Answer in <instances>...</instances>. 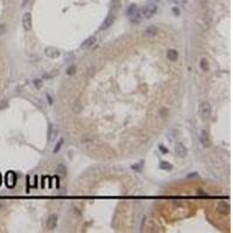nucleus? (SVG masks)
I'll use <instances>...</instances> for the list:
<instances>
[{"instance_id":"f257e3e1","label":"nucleus","mask_w":233,"mask_h":233,"mask_svg":"<svg viewBox=\"0 0 233 233\" xmlns=\"http://www.w3.org/2000/svg\"><path fill=\"white\" fill-rule=\"evenodd\" d=\"M199 114L203 119H207L211 114V104L209 102H202L199 105Z\"/></svg>"},{"instance_id":"f03ea898","label":"nucleus","mask_w":233,"mask_h":233,"mask_svg":"<svg viewBox=\"0 0 233 233\" xmlns=\"http://www.w3.org/2000/svg\"><path fill=\"white\" fill-rule=\"evenodd\" d=\"M5 182L8 188H13L17 184V175L14 171H7L5 175Z\"/></svg>"},{"instance_id":"7ed1b4c3","label":"nucleus","mask_w":233,"mask_h":233,"mask_svg":"<svg viewBox=\"0 0 233 233\" xmlns=\"http://www.w3.org/2000/svg\"><path fill=\"white\" fill-rule=\"evenodd\" d=\"M156 11H157V6L155 4H149V5H147L143 11H142V15L145 18H152L155 13H156Z\"/></svg>"},{"instance_id":"20e7f679","label":"nucleus","mask_w":233,"mask_h":233,"mask_svg":"<svg viewBox=\"0 0 233 233\" xmlns=\"http://www.w3.org/2000/svg\"><path fill=\"white\" fill-rule=\"evenodd\" d=\"M175 154L178 157H185L188 155V149L185 148V146L182 142H177L175 145Z\"/></svg>"},{"instance_id":"39448f33","label":"nucleus","mask_w":233,"mask_h":233,"mask_svg":"<svg viewBox=\"0 0 233 233\" xmlns=\"http://www.w3.org/2000/svg\"><path fill=\"white\" fill-rule=\"evenodd\" d=\"M230 210H231V206L227 202L225 201H222L219 202L218 205H217V211L220 213V215H228L230 213Z\"/></svg>"},{"instance_id":"423d86ee","label":"nucleus","mask_w":233,"mask_h":233,"mask_svg":"<svg viewBox=\"0 0 233 233\" xmlns=\"http://www.w3.org/2000/svg\"><path fill=\"white\" fill-rule=\"evenodd\" d=\"M22 26L24 28V30H30L32 29V14L29 12L24 13L22 17Z\"/></svg>"},{"instance_id":"0eeeda50","label":"nucleus","mask_w":233,"mask_h":233,"mask_svg":"<svg viewBox=\"0 0 233 233\" xmlns=\"http://www.w3.org/2000/svg\"><path fill=\"white\" fill-rule=\"evenodd\" d=\"M114 20H116V14H114V13H111V14H108V15L106 17V19L104 20L103 24L100 26V29H102V30H105V29L110 28V27L112 26V23L114 22Z\"/></svg>"},{"instance_id":"6e6552de","label":"nucleus","mask_w":233,"mask_h":233,"mask_svg":"<svg viewBox=\"0 0 233 233\" xmlns=\"http://www.w3.org/2000/svg\"><path fill=\"white\" fill-rule=\"evenodd\" d=\"M44 54H46L48 57H50V58H57V57L61 55L59 50H58L57 48H55V47H46Z\"/></svg>"},{"instance_id":"1a4fd4ad","label":"nucleus","mask_w":233,"mask_h":233,"mask_svg":"<svg viewBox=\"0 0 233 233\" xmlns=\"http://www.w3.org/2000/svg\"><path fill=\"white\" fill-rule=\"evenodd\" d=\"M199 140H201V143L204 146V147H209L211 141H210V137H209V133L206 131H202L201 132V135H199Z\"/></svg>"},{"instance_id":"9d476101","label":"nucleus","mask_w":233,"mask_h":233,"mask_svg":"<svg viewBox=\"0 0 233 233\" xmlns=\"http://www.w3.org/2000/svg\"><path fill=\"white\" fill-rule=\"evenodd\" d=\"M57 226V216L56 215H51L49 216V218L47 219V227L49 230H54Z\"/></svg>"},{"instance_id":"9b49d317","label":"nucleus","mask_w":233,"mask_h":233,"mask_svg":"<svg viewBox=\"0 0 233 233\" xmlns=\"http://www.w3.org/2000/svg\"><path fill=\"white\" fill-rule=\"evenodd\" d=\"M129 20H131L133 23H135V24H137V23H140V22L142 21V13L139 11V8L129 17Z\"/></svg>"},{"instance_id":"f8f14e48","label":"nucleus","mask_w":233,"mask_h":233,"mask_svg":"<svg viewBox=\"0 0 233 233\" xmlns=\"http://www.w3.org/2000/svg\"><path fill=\"white\" fill-rule=\"evenodd\" d=\"M96 41H97V39H96V36H90V38H88L86 40H85L83 43H82V48H84V49H89V48H91V47H93V44L96 43Z\"/></svg>"},{"instance_id":"ddd939ff","label":"nucleus","mask_w":233,"mask_h":233,"mask_svg":"<svg viewBox=\"0 0 233 233\" xmlns=\"http://www.w3.org/2000/svg\"><path fill=\"white\" fill-rule=\"evenodd\" d=\"M167 57L169 61H171V62H175V61H177L178 58V51L176 50V49H169V50L167 51Z\"/></svg>"},{"instance_id":"4468645a","label":"nucleus","mask_w":233,"mask_h":233,"mask_svg":"<svg viewBox=\"0 0 233 233\" xmlns=\"http://www.w3.org/2000/svg\"><path fill=\"white\" fill-rule=\"evenodd\" d=\"M158 33V29H157V27L156 26H153V24H150V26H148L146 28V30H145V34H146V36H155L156 34Z\"/></svg>"},{"instance_id":"2eb2a0df","label":"nucleus","mask_w":233,"mask_h":233,"mask_svg":"<svg viewBox=\"0 0 233 233\" xmlns=\"http://www.w3.org/2000/svg\"><path fill=\"white\" fill-rule=\"evenodd\" d=\"M199 68H201L202 71H207V70H209V62H207V59L205 57H203L199 61Z\"/></svg>"},{"instance_id":"dca6fc26","label":"nucleus","mask_w":233,"mask_h":233,"mask_svg":"<svg viewBox=\"0 0 233 233\" xmlns=\"http://www.w3.org/2000/svg\"><path fill=\"white\" fill-rule=\"evenodd\" d=\"M138 9V6L135 5V4H132L131 6H128V8H127V11H126V15L129 18L133 13H134V12H135Z\"/></svg>"},{"instance_id":"f3484780","label":"nucleus","mask_w":233,"mask_h":233,"mask_svg":"<svg viewBox=\"0 0 233 233\" xmlns=\"http://www.w3.org/2000/svg\"><path fill=\"white\" fill-rule=\"evenodd\" d=\"M120 5H121V0H111V8L113 12L118 11Z\"/></svg>"},{"instance_id":"a211bd4d","label":"nucleus","mask_w":233,"mask_h":233,"mask_svg":"<svg viewBox=\"0 0 233 233\" xmlns=\"http://www.w3.org/2000/svg\"><path fill=\"white\" fill-rule=\"evenodd\" d=\"M160 169H162V170H171V169H173V166H171L169 162H167V161H162L160 163Z\"/></svg>"},{"instance_id":"6ab92c4d","label":"nucleus","mask_w":233,"mask_h":233,"mask_svg":"<svg viewBox=\"0 0 233 233\" xmlns=\"http://www.w3.org/2000/svg\"><path fill=\"white\" fill-rule=\"evenodd\" d=\"M82 103L79 102V100H76L75 102V104H73V112H75V113H79L81 111H82Z\"/></svg>"},{"instance_id":"aec40b11","label":"nucleus","mask_w":233,"mask_h":233,"mask_svg":"<svg viewBox=\"0 0 233 233\" xmlns=\"http://www.w3.org/2000/svg\"><path fill=\"white\" fill-rule=\"evenodd\" d=\"M57 173H59L61 175H65L67 174V167L64 166V164H58L57 166Z\"/></svg>"},{"instance_id":"412c9836","label":"nucleus","mask_w":233,"mask_h":233,"mask_svg":"<svg viewBox=\"0 0 233 233\" xmlns=\"http://www.w3.org/2000/svg\"><path fill=\"white\" fill-rule=\"evenodd\" d=\"M33 84H34V86L36 88V89H41L42 86H43V82H42V79H40V78H38V79H34L33 81Z\"/></svg>"},{"instance_id":"4be33fe9","label":"nucleus","mask_w":233,"mask_h":233,"mask_svg":"<svg viewBox=\"0 0 233 233\" xmlns=\"http://www.w3.org/2000/svg\"><path fill=\"white\" fill-rule=\"evenodd\" d=\"M76 73V65H70L68 69H67V75L69 76H72Z\"/></svg>"},{"instance_id":"5701e85b","label":"nucleus","mask_w":233,"mask_h":233,"mask_svg":"<svg viewBox=\"0 0 233 233\" xmlns=\"http://www.w3.org/2000/svg\"><path fill=\"white\" fill-rule=\"evenodd\" d=\"M63 142H64V140H63V139H59V141L57 142V145L55 146V148H54V153H55V154H56V153H57V152L61 149V147L63 146Z\"/></svg>"},{"instance_id":"b1692460","label":"nucleus","mask_w":233,"mask_h":233,"mask_svg":"<svg viewBox=\"0 0 233 233\" xmlns=\"http://www.w3.org/2000/svg\"><path fill=\"white\" fill-rule=\"evenodd\" d=\"M57 133H58V128H54L53 131H50V137H49V140L53 141L55 139V137H57Z\"/></svg>"},{"instance_id":"393cba45","label":"nucleus","mask_w":233,"mask_h":233,"mask_svg":"<svg viewBox=\"0 0 233 233\" xmlns=\"http://www.w3.org/2000/svg\"><path fill=\"white\" fill-rule=\"evenodd\" d=\"M6 33V27H5V24H0V35H3Z\"/></svg>"},{"instance_id":"a878e982","label":"nucleus","mask_w":233,"mask_h":233,"mask_svg":"<svg viewBox=\"0 0 233 233\" xmlns=\"http://www.w3.org/2000/svg\"><path fill=\"white\" fill-rule=\"evenodd\" d=\"M7 105H8V103H7L6 100H4L1 104H0V110H4V108H6V107H7Z\"/></svg>"},{"instance_id":"bb28decb","label":"nucleus","mask_w":233,"mask_h":233,"mask_svg":"<svg viewBox=\"0 0 233 233\" xmlns=\"http://www.w3.org/2000/svg\"><path fill=\"white\" fill-rule=\"evenodd\" d=\"M160 149H161V150L163 152V154H167V153H168V149H166L163 146H160Z\"/></svg>"},{"instance_id":"cd10ccee","label":"nucleus","mask_w":233,"mask_h":233,"mask_svg":"<svg viewBox=\"0 0 233 233\" xmlns=\"http://www.w3.org/2000/svg\"><path fill=\"white\" fill-rule=\"evenodd\" d=\"M173 12L175 13V15H178V13H180V11L177 8H173Z\"/></svg>"},{"instance_id":"c85d7f7f","label":"nucleus","mask_w":233,"mask_h":233,"mask_svg":"<svg viewBox=\"0 0 233 233\" xmlns=\"http://www.w3.org/2000/svg\"><path fill=\"white\" fill-rule=\"evenodd\" d=\"M166 112H167V110H161V114H162V117H166Z\"/></svg>"},{"instance_id":"c756f323","label":"nucleus","mask_w":233,"mask_h":233,"mask_svg":"<svg viewBox=\"0 0 233 233\" xmlns=\"http://www.w3.org/2000/svg\"><path fill=\"white\" fill-rule=\"evenodd\" d=\"M1 183H3V178H1V174H0V185H1Z\"/></svg>"},{"instance_id":"7c9ffc66","label":"nucleus","mask_w":233,"mask_h":233,"mask_svg":"<svg viewBox=\"0 0 233 233\" xmlns=\"http://www.w3.org/2000/svg\"><path fill=\"white\" fill-rule=\"evenodd\" d=\"M3 206H4V204H3V203H0V207H3Z\"/></svg>"}]
</instances>
